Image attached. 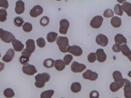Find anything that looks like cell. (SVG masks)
<instances>
[{"mask_svg":"<svg viewBox=\"0 0 131 98\" xmlns=\"http://www.w3.org/2000/svg\"><path fill=\"white\" fill-rule=\"evenodd\" d=\"M36 82L35 84L37 88H41L45 85V83L49 81L50 78V75L48 73L44 72L41 74H38L35 77Z\"/></svg>","mask_w":131,"mask_h":98,"instance_id":"6da1fadb","label":"cell"},{"mask_svg":"<svg viewBox=\"0 0 131 98\" xmlns=\"http://www.w3.org/2000/svg\"><path fill=\"white\" fill-rule=\"evenodd\" d=\"M57 43L61 52H68V49L70 46L69 44V40L66 37L60 36L57 40Z\"/></svg>","mask_w":131,"mask_h":98,"instance_id":"7a4b0ae2","label":"cell"},{"mask_svg":"<svg viewBox=\"0 0 131 98\" xmlns=\"http://www.w3.org/2000/svg\"><path fill=\"white\" fill-rule=\"evenodd\" d=\"M0 38L6 43H10L15 40V37L10 32L0 28Z\"/></svg>","mask_w":131,"mask_h":98,"instance_id":"3957f363","label":"cell"},{"mask_svg":"<svg viewBox=\"0 0 131 98\" xmlns=\"http://www.w3.org/2000/svg\"><path fill=\"white\" fill-rule=\"evenodd\" d=\"M22 69L23 72L28 75H33L37 72L35 66L29 64L23 66Z\"/></svg>","mask_w":131,"mask_h":98,"instance_id":"277c9868","label":"cell"},{"mask_svg":"<svg viewBox=\"0 0 131 98\" xmlns=\"http://www.w3.org/2000/svg\"><path fill=\"white\" fill-rule=\"evenodd\" d=\"M86 68V66L84 64L76 61H73L71 65V70L74 73L81 72Z\"/></svg>","mask_w":131,"mask_h":98,"instance_id":"5b68a950","label":"cell"},{"mask_svg":"<svg viewBox=\"0 0 131 98\" xmlns=\"http://www.w3.org/2000/svg\"><path fill=\"white\" fill-rule=\"evenodd\" d=\"M103 20V18L101 16H95L91 21L90 25L92 27L97 29L101 26Z\"/></svg>","mask_w":131,"mask_h":98,"instance_id":"8992f818","label":"cell"},{"mask_svg":"<svg viewBox=\"0 0 131 98\" xmlns=\"http://www.w3.org/2000/svg\"><path fill=\"white\" fill-rule=\"evenodd\" d=\"M82 76L85 79L95 81L98 78V74L95 72L92 71L89 69H87L83 73Z\"/></svg>","mask_w":131,"mask_h":98,"instance_id":"52a82bcc","label":"cell"},{"mask_svg":"<svg viewBox=\"0 0 131 98\" xmlns=\"http://www.w3.org/2000/svg\"><path fill=\"white\" fill-rule=\"evenodd\" d=\"M95 40L98 45L102 47H105L108 44V38L107 36L102 34L98 35L96 37Z\"/></svg>","mask_w":131,"mask_h":98,"instance_id":"ba28073f","label":"cell"},{"mask_svg":"<svg viewBox=\"0 0 131 98\" xmlns=\"http://www.w3.org/2000/svg\"><path fill=\"white\" fill-rule=\"evenodd\" d=\"M69 27V23L68 21L66 19H62L60 21L59 32L61 34H66Z\"/></svg>","mask_w":131,"mask_h":98,"instance_id":"9c48e42d","label":"cell"},{"mask_svg":"<svg viewBox=\"0 0 131 98\" xmlns=\"http://www.w3.org/2000/svg\"><path fill=\"white\" fill-rule=\"evenodd\" d=\"M43 12V8L40 5L35 6L30 12V14L33 17H37L41 15Z\"/></svg>","mask_w":131,"mask_h":98,"instance_id":"30bf717a","label":"cell"},{"mask_svg":"<svg viewBox=\"0 0 131 98\" xmlns=\"http://www.w3.org/2000/svg\"><path fill=\"white\" fill-rule=\"evenodd\" d=\"M125 85L124 87V96L126 98H131V83L127 79H124Z\"/></svg>","mask_w":131,"mask_h":98,"instance_id":"8fae6325","label":"cell"},{"mask_svg":"<svg viewBox=\"0 0 131 98\" xmlns=\"http://www.w3.org/2000/svg\"><path fill=\"white\" fill-rule=\"evenodd\" d=\"M68 52L71 53L74 56H79L82 54V50L79 46L73 45L70 46L68 49Z\"/></svg>","mask_w":131,"mask_h":98,"instance_id":"7c38bea8","label":"cell"},{"mask_svg":"<svg viewBox=\"0 0 131 98\" xmlns=\"http://www.w3.org/2000/svg\"><path fill=\"white\" fill-rule=\"evenodd\" d=\"M124 80L120 82L115 81L112 82L110 85V88L112 92H115L122 88L124 85Z\"/></svg>","mask_w":131,"mask_h":98,"instance_id":"4fadbf2b","label":"cell"},{"mask_svg":"<svg viewBox=\"0 0 131 98\" xmlns=\"http://www.w3.org/2000/svg\"><path fill=\"white\" fill-rule=\"evenodd\" d=\"M15 52L14 49H9L2 58V61L6 62H10L12 61Z\"/></svg>","mask_w":131,"mask_h":98,"instance_id":"5bb4252c","label":"cell"},{"mask_svg":"<svg viewBox=\"0 0 131 98\" xmlns=\"http://www.w3.org/2000/svg\"><path fill=\"white\" fill-rule=\"evenodd\" d=\"M97 59L99 62H104L107 59V56L105 53L104 49H97L96 52Z\"/></svg>","mask_w":131,"mask_h":98,"instance_id":"9a60e30c","label":"cell"},{"mask_svg":"<svg viewBox=\"0 0 131 98\" xmlns=\"http://www.w3.org/2000/svg\"><path fill=\"white\" fill-rule=\"evenodd\" d=\"M25 11V3L23 1H18L16 2L15 11L17 14H21Z\"/></svg>","mask_w":131,"mask_h":98,"instance_id":"2e32d148","label":"cell"},{"mask_svg":"<svg viewBox=\"0 0 131 98\" xmlns=\"http://www.w3.org/2000/svg\"><path fill=\"white\" fill-rule=\"evenodd\" d=\"M12 45L13 48L16 51H21L24 47V45L20 41L16 39L12 41Z\"/></svg>","mask_w":131,"mask_h":98,"instance_id":"e0dca14e","label":"cell"},{"mask_svg":"<svg viewBox=\"0 0 131 98\" xmlns=\"http://www.w3.org/2000/svg\"><path fill=\"white\" fill-rule=\"evenodd\" d=\"M115 41L116 44L121 45L126 44L127 40L126 38L121 34H117L115 37Z\"/></svg>","mask_w":131,"mask_h":98,"instance_id":"ac0fdd59","label":"cell"},{"mask_svg":"<svg viewBox=\"0 0 131 98\" xmlns=\"http://www.w3.org/2000/svg\"><path fill=\"white\" fill-rule=\"evenodd\" d=\"M66 65L64 62L61 59H58L54 61V67L58 71H63L65 68Z\"/></svg>","mask_w":131,"mask_h":98,"instance_id":"d6986e66","label":"cell"},{"mask_svg":"<svg viewBox=\"0 0 131 98\" xmlns=\"http://www.w3.org/2000/svg\"><path fill=\"white\" fill-rule=\"evenodd\" d=\"M26 48L31 53L34 51L35 49V41L33 39H29L26 42Z\"/></svg>","mask_w":131,"mask_h":98,"instance_id":"ffe728a7","label":"cell"},{"mask_svg":"<svg viewBox=\"0 0 131 98\" xmlns=\"http://www.w3.org/2000/svg\"><path fill=\"white\" fill-rule=\"evenodd\" d=\"M111 24L115 28H118L121 25V19L117 16H114L111 20Z\"/></svg>","mask_w":131,"mask_h":98,"instance_id":"44dd1931","label":"cell"},{"mask_svg":"<svg viewBox=\"0 0 131 98\" xmlns=\"http://www.w3.org/2000/svg\"><path fill=\"white\" fill-rule=\"evenodd\" d=\"M122 7L123 10L126 12L128 16L131 17V4L130 3L125 2L124 3Z\"/></svg>","mask_w":131,"mask_h":98,"instance_id":"7402d4cb","label":"cell"},{"mask_svg":"<svg viewBox=\"0 0 131 98\" xmlns=\"http://www.w3.org/2000/svg\"><path fill=\"white\" fill-rule=\"evenodd\" d=\"M58 35V34L57 33L54 32H50L47 35V40L50 43L54 42L57 38Z\"/></svg>","mask_w":131,"mask_h":98,"instance_id":"603a6c76","label":"cell"},{"mask_svg":"<svg viewBox=\"0 0 131 98\" xmlns=\"http://www.w3.org/2000/svg\"><path fill=\"white\" fill-rule=\"evenodd\" d=\"M71 91L75 93L79 92L81 90V84L78 82H74L72 84L71 87Z\"/></svg>","mask_w":131,"mask_h":98,"instance_id":"cb8c5ba5","label":"cell"},{"mask_svg":"<svg viewBox=\"0 0 131 98\" xmlns=\"http://www.w3.org/2000/svg\"><path fill=\"white\" fill-rule=\"evenodd\" d=\"M113 78L115 81L120 82L124 80L122 77V74L121 72L118 71H115L113 73Z\"/></svg>","mask_w":131,"mask_h":98,"instance_id":"d4e9b609","label":"cell"},{"mask_svg":"<svg viewBox=\"0 0 131 98\" xmlns=\"http://www.w3.org/2000/svg\"><path fill=\"white\" fill-rule=\"evenodd\" d=\"M54 91L53 90H50L45 91L41 94V98H51L54 94Z\"/></svg>","mask_w":131,"mask_h":98,"instance_id":"484cf974","label":"cell"},{"mask_svg":"<svg viewBox=\"0 0 131 98\" xmlns=\"http://www.w3.org/2000/svg\"><path fill=\"white\" fill-rule=\"evenodd\" d=\"M54 61L52 59L48 58L45 60L43 62V66L47 68H53L54 64Z\"/></svg>","mask_w":131,"mask_h":98,"instance_id":"4316f807","label":"cell"},{"mask_svg":"<svg viewBox=\"0 0 131 98\" xmlns=\"http://www.w3.org/2000/svg\"><path fill=\"white\" fill-rule=\"evenodd\" d=\"M4 94L6 97L10 98L14 96L15 93L12 89L7 88L4 91Z\"/></svg>","mask_w":131,"mask_h":98,"instance_id":"83f0119b","label":"cell"},{"mask_svg":"<svg viewBox=\"0 0 131 98\" xmlns=\"http://www.w3.org/2000/svg\"><path fill=\"white\" fill-rule=\"evenodd\" d=\"M7 12L5 9H0V22L5 21L7 20Z\"/></svg>","mask_w":131,"mask_h":98,"instance_id":"f1b7e54d","label":"cell"},{"mask_svg":"<svg viewBox=\"0 0 131 98\" xmlns=\"http://www.w3.org/2000/svg\"><path fill=\"white\" fill-rule=\"evenodd\" d=\"M114 11L116 14L120 16H122L123 14V10L122 7L121 5L117 4L115 6Z\"/></svg>","mask_w":131,"mask_h":98,"instance_id":"f546056e","label":"cell"},{"mask_svg":"<svg viewBox=\"0 0 131 98\" xmlns=\"http://www.w3.org/2000/svg\"><path fill=\"white\" fill-rule=\"evenodd\" d=\"M24 22V21L23 18L20 17H16L14 20V24L17 27H21L23 25Z\"/></svg>","mask_w":131,"mask_h":98,"instance_id":"4dcf8cb0","label":"cell"},{"mask_svg":"<svg viewBox=\"0 0 131 98\" xmlns=\"http://www.w3.org/2000/svg\"><path fill=\"white\" fill-rule=\"evenodd\" d=\"M121 51L122 54L126 56L131 52L130 49L126 44H124L121 46Z\"/></svg>","mask_w":131,"mask_h":98,"instance_id":"1f68e13d","label":"cell"},{"mask_svg":"<svg viewBox=\"0 0 131 98\" xmlns=\"http://www.w3.org/2000/svg\"><path fill=\"white\" fill-rule=\"evenodd\" d=\"M23 29L25 32L28 33L31 31L33 29L32 25L28 22H26L23 26Z\"/></svg>","mask_w":131,"mask_h":98,"instance_id":"d6a6232c","label":"cell"},{"mask_svg":"<svg viewBox=\"0 0 131 98\" xmlns=\"http://www.w3.org/2000/svg\"><path fill=\"white\" fill-rule=\"evenodd\" d=\"M49 22H50V19L47 16L43 17L40 20V24L43 27L47 26L49 24Z\"/></svg>","mask_w":131,"mask_h":98,"instance_id":"836d02e7","label":"cell"},{"mask_svg":"<svg viewBox=\"0 0 131 98\" xmlns=\"http://www.w3.org/2000/svg\"><path fill=\"white\" fill-rule=\"evenodd\" d=\"M73 59V56L70 54L66 55L63 58V61L66 65H68Z\"/></svg>","mask_w":131,"mask_h":98,"instance_id":"e575fe53","label":"cell"},{"mask_svg":"<svg viewBox=\"0 0 131 98\" xmlns=\"http://www.w3.org/2000/svg\"><path fill=\"white\" fill-rule=\"evenodd\" d=\"M30 60V58L21 55L19 58V62L21 64L24 65L28 64Z\"/></svg>","mask_w":131,"mask_h":98,"instance_id":"d590c367","label":"cell"},{"mask_svg":"<svg viewBox=\"0 0 131 98\" xmlns=\"http://www.w3.org/2000/svg\"><path fill=\"white\" fill-rule=\"evenodd\" d=\"M37 45L39 47L41 48L44 47L46 45V42L45 40L43 38H40L36 41Z\"/></svg>","mask_w":131,"mask_h":98,"instance_id":"8d00e7d4","label":"cell"},{"mask_svg":"<svg viewBox=\"0 0 131 98\" xmlns=\"http://www.w3.org/2000/svg\"><path fill=\"white\" fill-rule=\"evenodd\" d=\"M114 15V13L112 9L108 8L106 9L104 13V17L106 18H110Z\"/></svg>","mask_w":131,"mask_h":98,"instance_id":"74e56055","label":"cell"},{"mask_svg":"<svg viewBox=\"0 0 131 98\" xmlns=\"http://www.w3.org/2000/svg\"><path fill=\"white\" fill-rule=\"evenodd\" d=\"M88 59L91 63H93L96 60V53L92 52L88 56Z\"/></svg>","mask_w":131,"mask_h":98,"instance_id":"f35d334b","label":"cell"},{"mask_svg":"<svg viewBox=\"0 0 131 98\" xmlns=\"http://www.w3.org/2000/svg\"><path fill=\"white\" fill-rule=\"evenodd\" d=\"M8 2L7 0H0V7L7 9L8 7Z\"/></svg>","mask_w":131,"mask_h":98,"instance_id":"ab89813d","label":"cell"},{"mask_svg":"<svg viewBox=\"0 0 131 98\" xmlns=\"http://www.w3.org/2000/svg\"><path fill=\"white\" fill-rule=\"evenodd\" d=\"M99 93L96 91H93L91 92L89 95L90 98H99Z\"/></svg>","mask_w":131,"mask_h":98,"instance_id":"60d3db41","label":"cell"},{"mask_svg":"<svg viewBox=\"0 0 131 98\" xmlns=\"http://www.w3.org/2000/svg\"><path fill=\"white\" fill-rule=\"evenodd\" d=\"M112 49L115 52H119L121 51V46L120 45L115 44L112 47Z\"/></svg>","mask_w":131,"mask_h":98,"instance_id":"b9f144b4","label":"cell"},{"mask_svg":"<svg viewBox=\"0 0 131 98\" xmlns=\"http://www.w3.org/2000/svg\"><path fill=\"white\" fill-rule=\"evenodd\" d=\"M31 53H32L30 52V51H28V50L25 48L22 51V52H21V55L30 58L31 56Z\"/></svg>","mask_w":131,"mask_h":98,"instance_id":"7bdbcfd3","label":"cell"},{"mask_svg":"<svg viewBox=\"0 0 131 98\" xmlns=\"http://www.w3.org/2000/svg\"><path fill=\"white\" fill-rule=\"evenodd\" d=\"M4 63L2 62H0V72L2 71L4 69Z\"/></svg>","mask_w":131,"mask_h":98,"instance_id":"ee69618b","label":"cell"},{"mask_svg":"<svg viewBox=\"0 0 131 98\" xmlns=\"http://www.w3.org/2000/svg\"><path fill=\"white\" fill-rule=\"evenodd\" d=\"M127 57L128 58V59H129L130 61L131 62V52H130V54H129Z\"/></svg>","mask_w":131,"mask_h":98,"instance_id":"f6af8a7d","label":"cell"},{"mask_svg":"<svg viewBox=\"0 0 131 98\" xmlns=\"http://www.w3.org/2000/svg\"><path fill=\"white\" fill-rule=\"evenodd\" d=\"M128 75L131 78V71L129 72L128 74Z\"/></svg>","mask_w":131,"mask_h":98,"instance_id":"bcb514c9","label":"cell"},{"mask_svg":"<svg viewBox=\"0 0 131 98\" xmlns=\"http://www.w3.org/2000/svg\"><path fill=\"white\" fill-rule=\"evenodd\" d=\"M1 52H0V58H1Z\"/></svg>","mask_w":131,"mask_h":98,"instance_id":"7dc6e473","label":"cell"},{"mask_svg":"<svg viewBox=\"0 0 131 98\" xmlns=\"http://www.w3.org/2000/svg\"></svg>","mask_w":131,"mask_h":98,"instance_id":"c3c4849f","label":"cell"},{"mask_svg":"<svg viewBox=\"0 0 131 98\" xmlns=\"http://www.w3.org/2000/svg\"></svg>","mask_w":131,"mask_h":98,"instance_id":"681fc988","label":"cell"}]
</instances>
